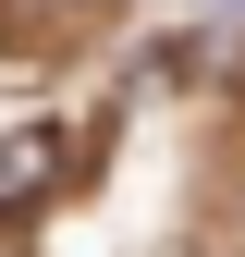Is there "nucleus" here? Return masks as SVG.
<instances>
[{"label":"nucleus","mask_w":245,"mask_h":257,"mask_svg":"<svg viewBox=\"0 0 245 257\" xmlns=\"http://www.w3.org/2000/svg\"><path fill=\"white\" fill-rule=\"evenodd\" d=\"M49 172H61V135H13V159H0V208L49 196Z\"/></svg>","instance_id":"f257e3e1"},{"label":"nucleus","mask_w":245,"mask_h":257,"mask_svg":"<svg viewBox=\"0 0 245 257\" xmlns=\"http://www.w3.org/2000/svg\"><path fill=\"white\" fill-rule=\"evenodd\" d=\"M0 257H13V245H0Z\"/></svg>","instance_id":"f03ea898"}]
</instances>
